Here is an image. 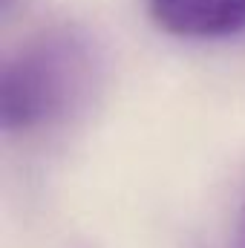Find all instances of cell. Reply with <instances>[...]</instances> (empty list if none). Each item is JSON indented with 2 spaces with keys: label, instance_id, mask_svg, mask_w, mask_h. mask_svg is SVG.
<instances>
[{
  "label": "cell",
  "instance_id": "cell-1",
  "mask_svg": "<svg viewBox=\"0 0 245 248\" xmlns=\"http://www.w3.org/2000/svg\"><path fill=\"white\" fill-rule=\"evenodd\" d=\"M104 75V52L90 29L63 23L35 35L3 63L0 127L6 136H41L78 116Z\"/></svg>",
  "mask_w": 245,
  "mask_h": 248
},
{
  "label": "cell",
  "instance_id": "cell-2",
  "mask_svg": "<svg viewBox=\"0 0 245 248\" xmlns=\"http://www.w3.org/2000/svg\"><path fill=\"white\" fill-rule=\"evenodd\" d=\"M150 20L184 41H222L245 32V0H147Z\"/></svg>",
  "mask_w": 245,
  "mask_h": 248
},
{
  "label": "cell",
  "instance_id": "cell-3",
  "mask_svg": "<svg viewBox=\"0 0 245 248\" xmlns=\"http://www.w3.org/2000/svg\"><path fill=\"white\" fill-rule=\"evenodd\" d=\"M234 248H245V202L237 217V228H234Z\"/></svg>",
  "mask_w": 245,
  "mask_h": 248
}]
</instances>
